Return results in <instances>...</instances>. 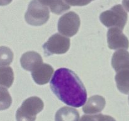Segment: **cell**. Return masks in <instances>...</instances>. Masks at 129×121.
<instances>
[{"mask_svg": "<svg viewBox=\"0 0 129 121\" xmlns=\"http://www.w3.org/2000/svg\"><path fill=\"white\" fill-rule=\"evenodd\" d=\"M53 93L65 104L78 108L87 100V92L83 82L74 72L68 68L57 69L50 82Z\"/></svg>", "mask_w": 129, "mask_h": 121, "instance_id": "obj_1", "label": "cell"}, {"mask_svg": "<svg viewBox=\"0 0 129 121\" xmlns=\"http://www.w3.org/2000/svg\"><path fill=\"white\" fill-rule=\"evenodd\" d=\"M100 21L108 28H117L123 30L127 21V13L123 6L117 5L111 9L102 13Z\"/></svg>", "mask_w": 129, "mask_h": 121, "instance_id": "obj_2", "label": "cell"}, {"mask_svg": "<svg viewBox=\"0 0 129 121\" xmlns=\"http://www.w3.org/2000/svg\"><path fill=\"white\" fill-rule=\"evenodd\" d=\"M44 107V102L39 97L28 98L16 111V121H35L36 115L42 111Z\"/></svg>", "mask_w": 129, "mask_h": 121, "instance_id": "obj_3", "label": "cell"}, {"mask_svg": "<svg viewBox=\"0 0 129 121\" xmlns=\"http://www.w3.org/2000/svg\"><path fill=\"white\" fill-rule=\"evenodd\" d=\"M50 12L47 6L42 4L39 0H31L25 15L26 22L32 26H40L49 20Z\"/></svg>", "mask_w": 129, "mask_h": 121, "instance_id": "obj_4", "label": "cell"}, {"mask_svg": "<svg viewBox=\"0 0 129 121\" xmlns=\"http://www.w3.org/2000/svg\"><path fill=\"white\" fill-rule=\"evenodd\" d=\"M80 18L77 13L70 11L63 15L58 21V31L65 36L71 37L78 33Z\"/></svg>", "mask_w": 129, "mask_h": 121, "instance_id": "obj_5", "label": "cell"}, {"mask_svg": "<svg viewBox=\"0 0 129 121\" xmlns=\"http://www.w3.org/2000/svg\"><path fill=\"white\" fill-rule=\"evenodd\" d=\"M70 47V40L59 34L50 37L48 41L43 45L44 53L47 56L52 54H65Z\"/></svg>", "mask_w": 129, "mask_h": 121, "instance_id": "obj_6", "label": "cell"}, {"mask_svg": "<svg viewBox=\"0 0 129 121\" xmlns=\"http://www.w3.org/2000/svg\"><path fill=\"white\" fill-rule=\"evenodd\" d=\"M107 42L110 49L127 50L129 47V41L122 30L117 28H110L107 32Z\"/></svg>", "mask_w": 129, "mask_h": 121, "instance_id": "obj_7", "label": "cell"}, {"mask_svg": "<svg viewBox=\"0 0 129 121\" xmlns=\"http://www.w3.org/2000/svg\"><path fill=\"white\" fill-rule=\"evenodd\" d=\"M54 73V68L48 64H42L31 71L34 81L38 84L43 85L49 82Z\"/></svg>", "mask_w": 129, "mask_h": 121, "instance_id": "obj_8", "label": "cell"}, {"mask_svg": "<svg viewBox=\"0 0 129 121\" xmlns=\"http://www.w3.org/2000/svg\"><path fill=\"white\" fill-rule=\"evenodd\" d=\"M21 66L28 71H32L43 64L41 55L36 52L30 51L24 53L20 59Z\"/></svg>", "mask_w": 129, "mask_h": 121, "instance_id": "obj_9", "label": "cell"}, {"mask_svg": "<svg viewBox=\"0 0 129 121\" xmlns=\"http://www.w3.org/2000/svg\"><path fill=\"white\" fill-rule=\"evenodd\" d=\"M106 105L105 99L100 95H94L90 97L86 103L83 107V111L88 114L99 113L104 109Z\"/></svg>", "mask_w": 129, "mask_h": 121, "instance_id": "obj_10", "label": "cell"}, {"mask_svg": "<svg viewBox=\"0 0 129 121\" xmlns=\"http://www.w3.org/2000/svg\"><path fill=\"white\" fill-rule=\"evenodd\" d=\"M112 66L116 72L129 69V52L125 49H119L113 54Z\"/></svg>", "mask_w": 129, "mask_h": 121, "instance_id": "obj_11", "label": "cell"}, {"mask_svg": "<svg viewBox=\"0 0 129 121\" xmlns=\"http://www.w3.org/2000/svg\"><path fill=\"white\" fill-rule=\"evenodd\" d=\"M79 113L76 109L69 107H64L57 110L55 115V121H79Z\"/></svg>", "mask_w": 129, "mask_h": 121, "instance_id": "obj_12", "label": "cell"}, {"mask_svg": "<svg viewBox=\"0 0 129 121\" xmlns=\"http://www.w3.org/2000/svg\"><path fill=\"white\" fill-rule=\"evenodd\" d=\"M115 78L118 90L123 94H128L129 69H123L117 72Z\"/></svg>", "mask_w": 129, "mask_h": 121, "instance_id": "obj_13", "label": "cell"}, {"mask_svg": "<svg viewBox=\"0 0 129 121\" xmlns=\"http://www.w3.org/2000/svg\"><path fill=\"white\" fill-rule=\"evenodd\" d=\"M14 81V74L11 67H0V86L10 88Z\"/></svg>", "mask_w": 129, "mask_h": 121, "instance_id": "obj_14", "label": "cell"}, {"mask_svg": "<svg viewBox=\"0 0 129 121\" xmlns=\"http://www.w3.org/2000/svg\"><path fill=\"white\" fill-rule=\"evenodd\" d=\"M13 60V53L7 47H0V66H8Z\"/></svg>", "mask_w": 129, "mask_h": 121, "instance_id": "obj_15", "label": "cell"}, {"mask_svg": "<svg viewBox=\"0 0 129 121\" xmlns=\"http://www.w3.org/2000/svg\"><path fill=\"white\" fill-rule=\"evenodd\" d=\"M11 103L12 99L8 91L6 88L0 87V110L8 109Z\"/></svg>", "mask_w": 129, "mask_h": 121, "instance_id": "obj_16", "label": "cell"}, {"mask_svg": "<svg viewBox=\"0 0 129 121\" xmlns=\"http://www.w3.org/2000/svg\"><path fill=\"white\" fill-rule=\"evenodd\" d=\"M71 8V6L64 0H56L52 6H50V11L54 13L59 15Z\"/></svg>", "mask_w": 129, "mask_h": 121, "instance_id": "obj_17", "label": "cell"}, {"mask_svg": "<svg viewBox=\"0 0 129 121\" xmlns=\"http://www.w3.org/2000/svg\"><path fill=\"white\" fill-rule=\"evenodd\" d=\"M79 121H116L114 118L107 115L102 113L97 115H84Z\"/></svg>", "mask_w": 129, "mask_h": 121, "instance_id": "obj_18", "label": "cell"}, {"mask_svg": "<svg viewBox=\"0 0 129 121\" xmlns=\"http://www.w3.org/2000/svg\"><path fill=\"white\" fill-rule=\"evenodd\" d=\"M69 5L75 6H86L93 0H64Z\"/></svg>", "mask_w": 129, "mask_h": 121, "instance_id": "obj_19", "label": "cell"}, {"mask_svg": "<svg viewBox=\"0 0 129 121\" xmlns=\"http://www.w3.org/2000/svg\"><path fill=\"white\" fill-rule=\"evenodd\" d=\"M42 4H43L44 5H45V6H49L50 7V6L53 5L54 3L56 0H39Z\"/></svg>", "mask_w": 129, "mask_h": 121, "instance_id": "obj_20", "label": "cell"}, {"mask_svg": "<svg viewBox=\"0 0 129 121\" xmlns=\"http://www.w3.org/2000/svg\"><path fill=\"white\" fill-rule=\"evenodd\" d=\"M122 4H123V7L126 9L127 11L129 12V0H123Z\"/></svg>", "mask_w": 129, "mask_h": 121, "instance_id": "obj_21", "label": "cell"}, {"mask_svg": "<svg viewBox=\"0 0 129 121\" xmlns=\"http://www.w3.org/2000/svg\"><path fill=\"white\" fill-rule=\"evenodd\" d=\"M12 0H0V6H6L9 5Z\"/></svg>", "mask_w": 129, "mask_h": 121, "instance_id": "obj_22", "label": "cell"}, {"mask_svg": "<svg viewBox=\"0 0 129 121\" xmlns=\"http://www.w3.org/2000/svg\"><path fill=\"white\" fill-rule=\"evenodd\" d=\"M128 101H129V97H128Z\"/></svg>", "mask_w": 129, "mask_h": 121, "instance_id": "obj_23", "label": "cell"}]
</instances>
